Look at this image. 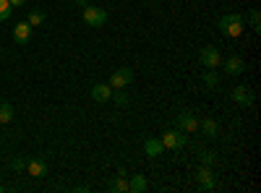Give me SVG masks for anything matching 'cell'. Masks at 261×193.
Here are the masks:
<instances>
[{
	"label": "cell",
	"mask_w": 261,
	"mask_h": 193,
	"mask_svg": "<svg viewBox=\"0 0 261 193\" xmlns=\"http://www.w3.org/2000/svg\"><path fill=\"white\" fill-rule=\"evenodd\" d=\"M217 26H220V32L230 39L241 37L243 34V16L241 13H225L220 21H217Z\"/></svg>",
	"instance_id": "cell-1"
},
{
	"label": "cell",
	"mask_w": 261,
	"mask_h": 193,
	"mask_svg": "<svg viewBox=\"0 0 261 193\" xmlns=\"http://www.w3.org/2000/svg\"><path fill=\"white\" fill-rule=\"evenodd\" d=\"M186 144H188V136L180 131V128H170V131L162 133V146L170 149V152H180Z\"/></svg>",
	"instance_id": "cell-2"
},
{
	"label": "cell",
	"mask_w": 261,
	"mask_h": 193,
	"mask_svg": "<svg viewBox=\"0 0 261 193\" xmlns=\"http://www.w3.org/2000/svg\"><path fill=\"white\" fill-rule=\"evenodd\" d=\"M81 11H84V24L86 26L99 29V26L107 24V11L105 8H99V6H84Z\"/></svg>",
	"instance_id": "cell-3"
},
{
	"label": "cell",
	"mask_w": 261,
	"mask_h": 193,
	"mask_svg": "<svg viewBox=\"0 0 261 193\" xmlns=\"http://www.w3.org/2000/svg\"><path fill=\"white\" fill-rule=\"evenodd\" d=\"M199 60H201V66L209 68V71H217V68L222 66V55H220V50L212 47V45H206V47L199 52Z\"/></svg>",
	"instance_id": "cell-4"
},
{
	"label": "cell",
	"mask_w": 261,
	"mask_h": 193,
	"mask_svg": "<svg viewBox=\"0 0 261 193\" xmlns=\"http://www.w3.org/2000/svg\"><path fill=\"white\" fill-rule=\"evenodd\" d=\"M110 84L113 89H125V87H130V84H134V71L130 68H120V71H115L113 76H110Z\"/></svg>",
	"instance_id": "cell-5"
},
{
	"label": "cell",
	"mask_w": 261,
	"mask_h": 193,
	"mask_svg": "<svg viewBox=\"0 0 261 193\" xmlns=\"http://www.w3.org/2000/svg\"><path fill=\"white\" fill-rule=\"evenodd\" d=\"M178 128L183 133H196L199 131V118H196L193 113H180L178 115Z\"/></svg>",
	"instance_id": "cell-6"
},
{
	"label": "cell",
	"mask_w": 261,
	"mask_h": 193,
	"mask_svg": "<svg viewBox=\"0 0 261 193\" xmlns=\"http://www.w3.org/2000/svg\"><path fill=\"white\" fill-rule=\"evenodd\" d=\"M196 180H199V188H204V190H214V188H217V178H214V173H212V167H206V164H201Z\"/></svg>",
	"instance_id": "cell-7"
},
{
	"label": "cell",
	"mask_w": 261,
	"mask_h": 193,
	"mask_svg": "<svg viewBox=\"0 0 261 193\" xmlns=\"http://www.w3.org/2000/svg\"><path fill=\"white\" fill-rule=\"evenodd\" d=\"M225 71H227V76H241V73H246V60H243L241 55H230V58L225 60Z\"/></svg>",
	"instance_id": "cell-8"
},
{
	"label": "cell",
	"mask_w": 261,
	"mask_h": 193,
	"mask_svg": "<svg viewBox=\"0 0 261 193\" xmlns=\"http://www.w3.org/2000/svg\"><path fill=\"white\" fill-rule=\"evenodd\" d=\"M230 94H232V99H235L238 104H243V107L253 104V92H251L248 87H235Z\"/></svg>",
	"instance_id": "cell-9"
},
{
	"label": "cell",
	"mask_w": 261,
	"mask_h": 193,
	"mask_svg": "<svg viewBox=\"0 0 261 193\" xmlns=\"http://www.w3.org/2000/svg\"><path fill=\"white\" fill-rule=\"evenodd\" d=\"M13 39H16V45H27V42L32 39V26L27 24V21L16 24V29H13Z\"/></svg>",
	"instance_id": "cell-10"
},
{
	"label": "cell",
	"mask_w": 261,
	"mask_h": 193,
	"mask_svg": "<svg viewBox=\"0 0 261 193\" xmlns=\"http://www.w3.org/2000/svg\"><path fill=\"white\" fill-rule=\"evenodd\" d=\"M110 97H113V87H110V84H94V87H92V99L94 102H107Z\"/></svg>",
	"instance_id": "cell-11"
},
{
	"label": "cell",
	"mask_w": 261,
	"mask_h": 193,
	"mask_svg": "<svg viewBox=\"0 0 261 193\" xmlns=\"http://www.w3.org/2000/svg\"><path fill=\"white\" fill-rule=\"evenodd\" d=\"M162 152H165L162 139H146V141H144V154H146V157L154 159V157H160Z\"/></svg>",
	"instance_id": "cell-12"
},
{
	"label": "cell",
	"mask_w": 261,
	"mask_h": 193,
	"mask_svg": "<svg viewBox=\"0 0 261 193\" xmlns=\"http://www.w3.org/2000/svg\"><path fill=\"white\" fill-rule=\"evenodd\" d=\"M27 173L32 178H45L47 175V164L42 159H32V162H27Z\"/></svg>",
	"instance_id": "cell-13"
},
{
	"label": "cell",
	"mask_w": 261,
	"mask_h": 193,
	"mask_svg": "<svg viewBox=\"0 0 261 193\" xmlns=\"http://www.w3.org/2000/svg\"><path fill=\"white\" fill-rule=\"evenodd\" d=\"M199 128L204 131V136H209V139H217V136H220V128H217V123H214L212 118L199 120Z\"/></svg>",
	"instance_id": "cell-14"
},
{
	"label": "cell",
	"mask_w": 261,
	"mask_h": 193,
	"mask_svg": "<svg viewBox=\"0 0 261 193\" xmlns=\"http://www.w3.org/2000/svg\"><path fill=\"white\" fill-rule=\"evenodd\" d=\"M141 190H146V178L144 175H134L128 180V193H141Z\"/></svg>",
	"instance_id": "cell-15"
},
{
	"label": "cell",
	"mask_w": 261,
	"mask_h": 193,
	"mask_svg": "<svg viewBox=\"0 0 261 193\" xmlns=\"http://www.w3.org/2000/svg\"><path fill=\"white\" fill-rule=\"evenodd\" d=\"M27 24H29L32 29L42 26V24H45V13H42V11H32V13L27 16Z\"/></svg>",
	"instance_id": "cell-16"
},
{
	"label": "cell",
	"mask_w": 261,
	"mask_h": 193,
	"mask_svg": "<svg viewBox=\"0 0 261 193\" xmlns=\"http://www.w3.org/2000/svg\"><path fill=\"white\" fill-rule=\"evenodd\" d=\"M217 84H220V76H217V71H204V87L206 89H217Z\"/></svg>",
	"instance_id": "cell-17"
},
{
	"label": "cell",
	"mask_w": 261,
	"mask_h": 193,
	"mask_svg": "<svg viewBox=\"0 0 261 193\" xmlns=\"http://www.w3.org/2000/svg\"><path fill=\"white\" fill-rule=\"evenodd\" d=\"M11 120H13V107L8 102H3L0 104V123H11Z\"/></svg>",
	"instance_id": "cell-18"
},
{
	"label": "cell",
	"mask_w": 261,
	"mask_h": 193,
	"mask_svg": "<svg viewBox=\"0 0 261 193\" xmlns=\"http://www.w3.org/2000/svg\"><path fill=\"white\" fill-rule=\"evenodd\" d=\"M125 173H123V170H120V175L115 178V183H113V190H118V193H128V180L123 178Z\"/></svg>",
	"instance_id": "cell-19"
},
{
	"label": "cell",
	"mask_w": 261,
	"mask_h": 193,
	"mask_svg": "<svg viewBox=\"0 0 261 193\" xmlns=\"http://www.w3.org/2000/svg\"><path fill=\"white\" fill-rule=\"evenodd\" d=\"M110 99H115L118 107H125V104H128V94H125L123 89H113V97H110Z\"/></svg>",
	"instance_id": "cell-20"
},
{
	"label": "cell",
	"mask_w": 261,
	"mask_h": 193,
	"mask_svg": "<svg viewBox=\"0 0 261 193\" xmlns=\"http://www.w3.org/2000/svg\"><path fill=\"white\" fill-rule=\"evenodd\" d=\"M11 11H13V6L8 3V0H0V21H8Z\"/></svg>",
	"instance_id": "cell-21"
},
{
	"label": "cell",
	"mask_w": 261,
	"mask_h": 193,
	"mask_svg": "<svg viewBox=\"0 0 261 193\" xmlns=\"http://www.w3.org/2000/svg\"><path fill=\"white\" fill-rule=\"evenodd\" d=\"M248 21H251V29H253V32H261V16H258L256 8L248 13Z\"/></svg>",
	"instance_id": "cell-22"
},
{
	"label": "cell",
	"mask_w": 261,
	"mask_h": 193,
	"mask_svg": "<svg viewBox=\"0 0 261 193\" xmlns=\"http://www.w3.org/2000/svg\"><path fill=\"white\" fill-rule=\"evenodd\" d=\"M214 152H201V164H206V167H212L214 164Z\"/></svg>",
	"instance_id": "cell-23"
},
{
	"label": "cell",
	"mask_w": 261,
	"mask_h": 193,
	"mask_svg": "<svg viewBox=\"0 0 261 193\" xmlns=\"http://www.w3.org/2000/svg\"><path fill=\"white\" fill-rule=\"evenodd\" d=\"M11 167L16 170V173H18V170H27V159H21V157H16V159L11 162Z\"/></svg>",
	"instance_id": "cell-24"
},
{
	"label": "cell",
	"mask_w": 261,
	"mask_h": 193,
	"mask_svg": "<svg viewBox=\"0 0 261 193\" xmlns=\"http://www.w3.org/2000/svg\"><path fill=\"white\" fill-rule=\"evenodd\" d=\"M8 3H11L13 8H18V6H24V3H27V0H8Z\"/></svg>",
	"instance_id": "cell-25"
},
{
	"label": "cell",
	"mask_w": 261,
	"mask_h": 193,
	"mask_svg": "<svg viewBox=\"0 0 261 193\" xmlns=\"http://www.w3.org/2000/svg\"><path fill=\"white\" fill-rule=\"evenodd\" d=\"M0 193H3V185H0Z\"/></svg>",
	"instance_id": "cell-26"
}]
</instances>
